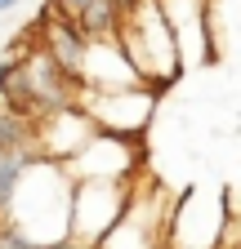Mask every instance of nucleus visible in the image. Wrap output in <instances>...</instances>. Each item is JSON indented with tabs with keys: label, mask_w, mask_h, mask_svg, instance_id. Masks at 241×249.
<instances>
[{
	"label": "nucleus",
	"mask_w": 241,
	"mask_h": 249,
	"mask_svg": "<svg viewBox=\"0 0 241 249\" xmlns=\"http://www.w3.org/2000/svg\"><path fill=\"white\" fill-rule=\"evenodd\" d=\"M22 80H27L32 103H36V116H45L54 107H72L80 98V80L72 71H63L40 45H32V49L22 53Z\"/></svg>",
	"instance_id": "obj_5"
},
{
	"label": "nucleus",
	"mask_w": 241,
	"mask_h": 249,
	"mask_svg": "<svg viewBox=\"0 0 241 249\" xmlns=\"http://www.w3.org/2000/svg\"><path fill=\"white\" fill-rule=\"evenodd\" d=\"M76 107L94 120V129L103 134H120V138H134L147 129V120L157 111V89L152 85H125V89H80Z\"/></svg>",
	"instance_id": "obj_4"
},
{
	"label": "nucleus",
	"mask_w": 241,
	"mask_h": 249,
	"mask_svg": "<svg viewBox=\"0 0 241 249\" xmlns=\"http://www.w3.org/2000/svg\"><path fill=\"white\" fill-rule=\"evenodd\" d=\"M89 134H94V120H89L76 103L36 116V151L45 156V160H67V156H76L89 142Z\"/></svg>",
	"instance_id": "obj_6"
},
{
	"label": "nucleus",
	"mask_w": 241,
	"mask_h": 249,
	"mask_svg": "<svg viewBox=\"0 0 241 249\" xmlns=\"http://www.w3.org/2000/svg\"><path fill=\"white\" fill-rule=\"evenodd\" d=\"M67 213H72V174L63 169V160L36 156L14 182L5 223L22 227L32 240H54L67 236Z\"/></svg>",
	"instance_id": "obj_1"
},
{
	"label": "nucleus",
	"mask_w": 241,
	"mask_h": 249,
	"mask_svg": "<svg viewBox=\"0 0 241 249\" xmlns=\"http://www.w3.org/2000/svg\"><path fill=\"white\" fill-rule=\"evenodd\" d=\"M80 5H85V0H49V5H45V14H58V18H67V22H76Z\"/></svg>",
	"instance_id": "obj_12"
},
{
	"label": "nucleus",
	"mask_w": 241,
	"mask_h": 249,
	"mask_svg": "<svg viewBox=\"0 0 241 249\" xmlns=\"http://www.w3.org/2000/svg\"><path fill=\"white\" fill-rule=\"evenodd\" d=\"M36 147H0V218H5V205H9V196H14V182H18V174L36 160Z\"/></svg>",
	"instance_id": "obj_9"
},
{
	"label": "nucleus",
	"mask_w": 241,
	"mask_h": 249,
	"mask_svg": "<svg viewBox=\"0 0 241 249\" xmlns=\"http://www.w3.org/2000/svg\"><path fill=\"white\" fill-rule=\"evenodd\" d=\"M116 27H120V9L112 0H85L76 14V31L85 40H116Z\"/></svg>",
	"instance_id": "obj_8"
},
{
	"label": "nucleus",
	"mask_w": 241,
	"mask_h": 249,
	"mask_svg": "<svg viewBox=\"0 0 241 249\" xmlns=\"http://www.w3.org/2000/svg\"><path fill=\"white\" fill-rule=\"evenodd\" d=\"M116 45H120V53H125V62L134 67L139 85L161 89V85L179 80V71H183V53H179L174 31H170V22H165L157 0H143V5H134L125 18H120Z\"/></svg>",
	"instance_id": "obj_2"
},
{
	"label": "nucleus",
	"mask_w": 241,
	"mask_h": 249,
	"mask_svg": "<svg viewBox=\"0 0 241 249\" xmlns=\"http://www.w3.org/2000/svg\"><path fill=\"white\" fill-rule=\"evenodd\" d=\"M18 5H22V0H0V14H14Z\"/></svg>",
	"instance_id": "obj_13"
},
{
	"label": "nucleus",
	"mask_w": 241,
	"mask_h": 249,
	"mask_svg": "<svg viewBox=\"0 0 241 249\" xmlns=\"http://www.w3.org/2000/svg\"><path fill=\"white\" fill-rule=\"evenodd\" d=\"M0 249H36V240L27 236L22 227H14V223L0 218Z\"/></svg>",
	"instance_id": "obj_11"
},
{
	"label": "nucleus",
	"mask_w": 241,
	"mask_h": 249,
	"mask_svg": "<svg viewBox=\"0 0 241 249\" xmlns=\"http://www.w3.org/2000/svg\"><path fill=\"white\" fill-rule=\"evenodd\" d=\"M130 200V178H72V213H67V236L85 249L116 223V213Z\"/></svg>",
	"instance_id": "obj_3"
},
{
	"label": "nucleus",
	"mask_w": 241,
	"mask_h": 249,
	"mask_svg": "<svg viewBox=\"0 0 241 249\" xmlns=\"http://www.w3.org/2000/svg\"><path fill=\"white\" fill-rule=\"evenodd\" d=\"M72 249H85V245H72Z\"/></svg>",
	"instance_id": "obj_14"
},
{
	"label": "nucleus",
	"mask_w": 241,
	"mask_h": 249,
	"mask_svg": "<svg viewBox=\"0 0 241 249\" xmlns=\"http://www.w3.org/2000/svg\"><path fill=\"white\" fill-rule=\"evenodd\" d=\"M36 45H40V49L58 62V67H63V71L76 76L80 53H85V36L76 31V22L58 18V14H40V22H36Z\"/></svg>",
	"instance_id": "obj_7"
},
{
	"label": "nucleus",
	"mask_w": 241,
	"mask_h": 249,
	"mask_svg": "<svg viewBox=\"0 0 241 249\" xmlns=\"http://www.w3.org/2000/svg\"><path fill=\"white\" fill-rule=\"evenodd\" d=\"M0 147H36V120L0 103Z\"/></svg>",
	"instance_id": "obj_10"
},
{
	"label": "nucleus",
	"mask_w": 241,
	"mask_h": 249,
	"mask_svg": "<svg viewBox=\"0 0 241 249\" xmlns=\"http://www.w3.org/2000/svg\"><path fill=\"white\" fill-rule=\"evenodd\" d=\"M134 5H143V0H134Z\"/></svg>",
	"instance_id": "obj_15"
}]
</instances>
